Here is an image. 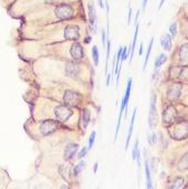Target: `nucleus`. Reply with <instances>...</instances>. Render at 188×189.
<instances>
[{
	"instance_id": "f257e3e1",
	"label": "nucleus",
	"mask_w": 188,
	"mask_h": 189,
	"mask_svg": "<svg viewBox=\"0 0 188 189\" xmlns=\"http://www.w3.org/2000/svg\"><path fill=\"white\" fill-rule=\"evenodd\" d=\"M188 136V123L187 122H178L173 125L170 129V136L176 140L185 139Z\"/></svg>"
},
{
	"instance_id": "f03ea898",
	"label": "nucleus",
	"mask_w": 188,
	"mask_h": 189,
	"mask_svg": "<svg viewBox=\"0 0 188 189\" xmlns=\"http://www.w3.org/2000/svg\"><path fill=\"white\" fill-rule=\"evenodd\" d=\"M131 87H132V80L129 78L128 80V85H126V94H124V97L121 101V108H120V114H119V119H118V123H117V131H115V139L118 138V132H119V128H120V123H121V116L123 114V112L126 110V105H128V102H129L130 99V93H131Z\"/></svg>"
},
{
	"instance_id": "7ed1b4c3",
	"label": "nucleus",
	"mask_w": 188,
	"mask_h": 189,
	"mask_svg": "<svg viewBox=\"0 0 188 189\" xmlns=\"http://www.w3.org/2000/svg\"><path fill=\"white\" fill-rule=\"evenodd\" d=\"M55 115L56 118H57V120L61 122H65L67 121L68 119L71 118L72 115V110L70 108H68L67 105H58L55 108Z\"/></svg>"
},
{
	"instance_id": "20e7f679",
	"label": "nucleus",
	"mask_w": 188,
	"mask_h": 189,
	"mask_svg": "<svg viewBox=\"0 0 188 189\" xmlns=\"http://www.w3.org/2000/svg\"><path fill=\"white\" fill-rule=\"evenodd\" d=\"M55 14L59 19H68L73 16V8L70 5L63 3V5L56 7Z\"/></svg>"
},
{
	"instance_id": "39448f33",
	"label": "nucleus",
	"mask_w": 188,
	"mask_h": 189,
	"mask_svg": "<svg viewBox=\"0 0 188 189\" xmlns=\"http://www.w3.org/2000/svg\"><path fill=\"white\" fill-rule=\"evenodd\" d=\"M58 121H54V120H46L40 124V133L44 136H48V134L53 133L54 131L58 128Z\"/></svg>"
},
{
	"instance_id": "423d86ee",
	"label": "nucleus",
	"mask_w": 188,
	"mask_h": 189,
	"mask_svg": "<svg viewBox=\"0 0 188 189\" xmlns=\"http://www.w3.org/2000/svg\"><path fill=\"white\" fill-rule=\"evenodd\" d=\"M176 118H177V111H176V108H174L173 105H169L165 111H163L162 121H163V123L167 124V125L174 123Z\"/></svg>"
},
{
	"instance_id": "0eeeda50",
	"label": "nucleus",
	"mask_w": 188,
	"mask_h": 189,
	"mask_svg": "<svg viewBox=\"0 0 188 189\" xmlns=\"http://www.w3.org/2000/svg\"><path fill=\"white\" fill-rule=\"evenodd\" d=\"M156 95L152 94L151 95V102H150V110H149V125L150 128H154L157 123V108H156Z\"/></svg>"
},
{
	"instance_id": "6e6552de",
	"label": "nucleus",
	"mask_w": 188,
	"mask_h": 189,
	"mask_svg": "<svg viewBox=\"0 0 188 189\" xmlns=\"http://www.w3.org/2000/svg\"><path fill=\"white\" fill-rule=\"evenodd\" d=\"M64 36L67 41H77L80 37V28L75 25H70L65 28Z\"/></svg>"
},
{
	"instance_id": "1a4fd4ad",
	"label": "nucleus",
	"mask_w": 188,
	"mask_h": 189,
	"mask_svg": "<svg viewBox=\"0 0 188 189\" xmlns=\"http://www.w3.org/2000/svg\"><path fill=\"white\" fill-rule=\"evenodd\" d=\"M80 95L73 91H66L64 95V102L67 106H76L80 103Z\"/></svg>"
},
{
	"instance_id": "9d476101",
	"label": "nucleus",
	"mask_w": 188,
	"mask_h": 189,
	"mask_svg": "<svg viewBox=\"0 0 188 189\" xmlns=\"http://www.w3.org/2000/svg\"><path fill=\"white\" fill-rule=\"evenodd\" d=\"M78 144L77 143H68L64 150V159L65 160H71L74 155L77 152Z\"/></svg>"
},
{
	"instance_id": "9b49d317",
	"label": "nucleus",
	"mask_w": 188,
	"mask_h": 189,
	"mask_svg": "<svg viewBox=\"0 0 188 189\" xmlns=\"http://www.w3.org/2000/svg\"><path fill=\"white\" fill-rule=\"evenodd\" d=\"M180 93H182V85L180 84H174L173 86L169 87V90H168V99L170 100H177L180 96Z\"/></svg>"
},
{
	"instance_id": "f8f14e48",
	"label": "nucleus",
	"mask_w": 188,
	"mask_h": 189,
	"mask_svg": "<svg viewBox=\"0 0 188 189\" xmlns=\"http://www.w3.org/2000/svg\"><path fill=\"white\" fill-rule=\"evenodd\" d=\"M71 55L75 61L83 58V48L78 43H74L71 47Z\"/></svg>"
},
{
	"instance_id": "ddd939ff",
	"label": "nucleus",
	"mask_w": 188,
	"mask_h": 189,
	"mask_svg": "<svg viewBox=\"0 0 188 189\" xmlns=\"http://www.w3.org/2000/svg\"><path fill=\"white\" fill-rule=\"evenodd\" d=\"M136 114H137V108H134V111H133V113H132V118H131V121H130L129 132H128V136H126V150H128V148H129V142H130V139H131V136H132L133 124H134V119H136Z\"/></svg>"
},
{
	"instance_id": "4468645a",
	"label": "nucleus",
	"mask_w": 188,
	"mask_h": 189,
	"mask_svg": "<svg viewBox=\"0 0 188 189\" xmlns=\"http://www.w3.org/2000/svg\"><path fill=\"white\" fill-rule=\"evenodd\" d=\"M66 74L68 75V76H72V77H74V76H76L77 74H78V72H80V69H78V66L75 65L74 63H68L67 65H66Z\"/></svg>"
},
{
	"instance_id": "2eb2a0df",
	"label": "nucleus",
	"mask_w": 188,
	"mask_h": 189,
	"mask_svg": "<svg viewBox=\"0 0 188 189\" xmlns=\"http://www.w3.org/2000/svg\"><path fill=\"white\" fill-rule=\"evenodd\" d=\"M160 44L165 50H171V45H173L171 36H169V35H163L162 37H161Z\"/></svg>"
},
{
	"instance_id": "dca6fc26",
	"label": "nucleus",
	"mask_w": 188,
	"mask_h": 189,
	"mask_svg": "<svg viewBox=\"0 0 188 189\" xmlns=\"http://www.w3.org/2000/svg\"><path fill=\"white\" fill-rule=\"evenodd\" d=\"M87 9H89V19H90V24L91 26H95L96 22V14H95V8L92 3L90 2L87 5Z\"/></svg>"
},
{
	"instance_id": "f3484780",
	"label": "nucleus",
	"mask_w": 188,
	"mask_h": 189,
	"mask_svg": "<svg viewBox=\"0 0 188 189\" xmlns=\"http://www.w3.org/2000/svg\"><path fill=\"white\" fill-rule=\"evenodd\" d=\"M179 58L184 63L188 62V44H184L179 49Z\"/></svg>"
},
{
	"instance_id": "a211bd4d",
	"label": "nucleus",
	"mask_w": 188,
	"mask_h": 189,
	"mask_svg": "<svg viewBox=\"0 0 188 189\" xmlns=\"http://www.w3.org/2000/svg\"><path fill=\"white\" fill-rule=\"evenodd\" d=\"M145 170H146V178H147V188H152V181H151V175H150V168H149L148 160L145 161Z\"/></svg>"
},
{
	"instance_id": "6ab92c4d",
	"label": "nucleus",
	"mask_w": 188,
	"mask_h": 189,
	"mask_svg": "<svg viewBox=\"0 0 188 189\" xmlns=\"http://www.w3.org/2000/svg\"><path fill=\"white\" fill-rule=\"evenodd\" d=\"M166 59H167L166 55H165V54H160V55H159V57H158V58H156V61H154V69L157 71L158 68L160 67L163 63L166 62Z\"/></svg>"
},
{
	"instance_id": "aec40b11",
	"label": "nucleus",
	"mask_w": 188,
	"mask_h": 189,
	"mask_svg": "<svg viewBox=\"0 0 188 189\" xmlns=\"http://www.w3.org/2000/svg\"><path fill=\"white\" fill-rule=\"evenodd\" d=\"M138 31L139 27L138 24L136 25V30H134V36H133V41H132V46H131V55H130V62L133 57V53H134V48H136V44H137V38H138Z\"/></svg>"
},
{
	"instance_id": "412c9836",
	"label": "nucleus",
	"mask_w": 188,
	"mask_h": 189,
	"mask_svg": "<svg viewBox=\"0 0 188 189\" xmlns=\"http://www.w3.org/2000/svg\"><path fill=\"white\" fill-rule=\"evenodd\" d=\"M90 116H91L90 111L87 110V108H84V111H83V128L84 129H86L87 125H89Z\"/></svg>"
},
{
	"instance_id": "4be33fe9",
	"label": "nucleus",
	"mask_w": 188,
	"mask_h": 189,
	"mask_svg": "<svg viewBox=\"0 0 188 189\" xmlns=\"http://www.w3.org/2000/svg\"><path fill=\"white\" fill-rule=\"evenodd\" d=\"M154 38L152 37V38H151L150 43H149V47H148V50H147V54H146L145 64H143V71H145V69H146V67H147V63H148V59H149V57H150L151 48H152V45H154Z\"/></svg>"
},
{
	"instance_id": "5701e85b",
	"label": "nucleus",
	"mask_w": 188,
	"mask_h": 189,
	"mask_svg": "<svg viewBox=\"0 0 188 189\" xmlns=\"http://www.w3.org/2000/svg\"><path fill=\"white\" fill-rule=\"evenodd\" d=\"M188 168V153L185 155L182 158L180 162H179V169L180 170H184V169H187Z\"/></svg>"
},
{
	"instance_id": "b1692460",
	"label": "nucleus",
	"mask_w": 188,
	"mask_h": 189,
	"mask_svg": "<svg viewBox=\"0 0 188 189\" xmlns=\"http://www.w3.org/2000/svg\"><path fill=\"white\" fill-rule=\"evenodd\" d=\"M92 54H93V61H94V64L95 66L99 65V49H98V47L94 46L92 48Z\"/></svg>"
},
{
	"instance_id": "393cba45",
	"label": "nucleus",
	"mask_w": 188,
	"mask_h": 189,
	"mask_svg": "<svg viewBox=\"0 0 188 189\" xmlns=\"http://www.w3.org/2000/svg\"><path fill=\"white\" fill-rule=\"evenodd\" d=\"M85 161H81L80 163L77 164L76 167H75V169H74V175H78L81 172V171L83 170L84 169V167H85Z\"/></svg>"
},
{
	"instance_id": "a878e982",
	"label": "nucleus",
	"mask_w": 188,
	"mask_h": 189,
	"mask_svg": "<svg viewBox=\"0 0 188 189\" xmlns=\"http://www.w3.org/2000/svg\"><path fill=\"white\" fill-rule=\"evenodd\" d=\"M95 136H96V132L95 131H93L91 136H90V140H89V150L90 149L93 148V144H94V141H95Z\"/></svg>"
},
{
	"instance_id": "bb28decb",
	"label": "nucleus",
	"mask_w": 188,
	"mask_h": 189,
	"mask_svg": "<svg viewBox=\"0 0 188 189\" xmlns=\"http://www.w3.org/2000/svg\"><path fill=\"white\" fill-rule=\"evenodd\" d=\"M174 183H175V185L170 186V188H179V187H182V185H184V179H182V178H177Z\"/></svg>"
},
{
	"instance_id": "cd10ccee",
	"label": "nucleus",
	"mask_w": 188,
	"mask_h": 189,
	"mask_svg": "<svg viewBox=\"0 0 188 189\" xmlns=\"http://www.w3.org/2000/svg\"><path fill=\"white\" fill-rule=\"evenodd\" d=\"M170 34H171V37H175L176 35H177V24L176 22H174V24H171L170 25Z\"/></svg>"
},
{
	"instance_id": "c85d7f7f",
	"label": "nucleus",
	"mask_w": 188,
	"mask_h": 189,
	"mask_svg": "<svg viewBox=\"0 0 188 189\" xmlns=\"http://www.w3.org/2000/svg\"><path fill=\"white\" fill-rule=\"evenodd\" d=\"M148 142L150 143L151 146L157 142V134L152 133V134H150V136H148Z\"/></svg>"
},
{
	"instance_id": "c756f323",
	"label": "nucleus",
	"mask_w": 188,
	"mask_h": 189,
	"mask_svg": "<svg viewBox=\"0 0 188 189\" xmlns=\"http://www.w3.org/2000/svg\"><path fill=\"white\" fill-rule=\"evenodd\" d=\"M138 143H139V141L137 140L136 141V144H134V148H133V150H132V159L133 160H136V157H137V153H138Z\"/></svg>"
},
{
	"instance_id": "7c9ffc66",
	"label": "nucleus",
	"mask_w": 188,
	"mask_h": 189,
	"mask_svg": "<svg viewBox=\"0 0 188 189\" xmlns=\"http://www.w3.org/2000/svg\"><path fill=\"white\" fill-rule=\"evenodd\" d=\"M87 151H89V148H86V147H85V148H83V149H82V150H81V151H80V153H78V158H80V159L84 158V157L86 156Z\"/></svg>"
},
{
	"instance_id": "2f4dec72",
	"label": "nucleus",
	"mask_w": 188,
	"mask_h": 189,
	"mask_svg": "<svg viewBox=\"0 0 188 189\" xmlns=\"http://www.w3.org/2000/svg\"><path fill=\"white\" fill-rule=\"evenodd\" d=\"M102 44H103V46L105 45V31L104 30L102 31Z\"/></svg>"
},
{
	"instance_id": "473e14b6",
	"label": "nucleus",
	"mask_w": 188,
	"mask_h": 189,
	"mask_svg": "<svg viewBox=\"0 0 188 189\" xmlns=\"http://www.w3.org/2000/svg\"><path fill=\"white\" fill-rule=\"evenodd\" d=\"M131 13H132V9L129 8V15H128V25H130V19H131Z\"/></svg>"
},
{
	"instance_id": "72a5a7b5",
	"label": "nucleus",
	"mask_w": 188,
	"mask_h": 189,
	"mask_svg": "<svg viewBox=\"0 0 188 189\" xmlns=\"http://www.w3.org/2000/svg\"><path fill=\"white\" fill-rule=\"evenodd\" d=\"M98 1H99V6L101 7L102 9H103V8H104V5H103V1H102V0H98Z\"/></svg>"
},
{
	"instance_id": "f704fd0d",
	"label": "nucleus",
	"mask_w": 188,
	"mask_h": 189,
	"mask_svg": "<svg viewBox=\"0 0 188 189\" xmlns=\"http://www.w3.org/2000/svg\"><path fill=\"white\" fill-rule=\"evenodd\" d=\"M96 170H98V161L95 162V164H94V168H93V171H94V174L96 172Z\"/></svg>"
},
{
	"instance_id": "c9c22d12",
	"label": "nucleus",
	"mask_w": 188,
	"mask_h": 189,
	"mask_svg": "<svg viewBox=\"0 0 188 189\" xmlns=\"http://www.w3.org/2000/svg\"><path fill=\"white\" fill-rule=\"evenodd\" d=\"M142 48H143V44H140V50H139V55H141L142 54Z\"/></svg>"
},
{
	"instance_id": "e433bc0d",
	"label": "nucleus",
	"mask_w": 188,
	"mask_h": 189,
	"mask_svg": "<svg viewBox=\"0 0 188 189\" xmlns=\"http://www.w3.org/2000/svg\"><path fill=\"white\" fill-rule=\"evenodd\" d=\"M147 1H148V0H143V5H142V9H145L146 7H147Z\"/></svg>"
},
{
	"instance_id": "4c0bfd02",
	"label": "nucleus",
	"mask_w": 188,
	"mask_h": 189,
	"mask_svg": "<svg viewBox=\"0 0 188 189\" xmlns=\"http://www.w3.org/2000/svg\"><path fill=\"white\" fill-rule=\"evenodd\" d=\"M85 41L86 44H89L90 41H91V37H90V36H87V37L85 38V41Z\"/></svg>"
},
{
	"instance_id": "58836bf2",
	"label": "nucleus",
	"mask_w": 188,
	"mask_h": 189,
	"mask_svg": "<svg viewBox=\"0 0 188 189\" xmlns=\"http://www.w3.org/2000/svg\"><path fill=\"white\" fill-rule=\"evenodd\" d=\"M163 2H165V0H160V5H159V9H160L161 7H162V5H163Z\"/></svg>"
},
{
	"instance_id": "ea45409f",
	"label": "nucleus",
	"mask_w": 188,
	"mask_h": 189,
	"mask_svg": "<svg viewBox=\"0 0 188 189\" xmlns=\"http://www.w3.org/2000/svg\"><path fill=\"white\" fill-rule=\"evenodd\" d=\"M46 1H47V2H48V1H50V2H52L53 0H46Z\"/></svg>"
}]
</instances>
